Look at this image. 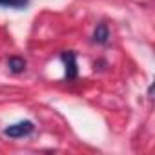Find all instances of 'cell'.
<instances>
[{
	"label": "cell",
	"mask_w": 155,
	"mask_h": 155,
	"mask_svg": "<svg viewBox=\"0 0 155 155\" xmlns=\"http://www.w3.org/2000/svg\"><path fill=\"white\" fill-rule=\"evenodd\" d=\"M8 68L11 73H22L26 69V60L22 57H9L8 60Z\"/></svg>",
	"instance_id": "4"
},
{
	"label": "cell",
	"mask_w": 155,
	"mask_h": 155,
	"mask_svg": "<svg viewBox=\"0 0 155 155\" xmlns=\"http://www.w3.org/2000/svg\"><path fill=\"white\" fill-rule=\"evenodd\" d=\"M33 131H35V124L31 120H20V122L9 124L8 128H4V135L11 139H22V137L31 135Z\"/></svg>",
	"instance_id": "1"
},
{
	"label": "cell",
	"mask_w": 155,
	"mask_h": 155,
	"mask_svg": "<svg viewBox=\"0 0 155 155\" xmlns=\"http://www.w3.org/2000/svg\"><path fill=\"white\" fill-rule=\"evenodd\" d=\"M29 0H0V6L2 8H13V9H24L28 8Z\"/></svg>",
	"instance_id": "5"
},
{
	"label": "cell",
	"mask_w": 155,
	"mask_h": 155,
	"mask_svg": "<svg viewBox=\"0 0 155 155\" xmlns=\"http://www.w3.org/2000/svg\"><path fill=\"white\" fill-rule=\"evenodd\" d=\"M93 40L97 44H101V46H106L108 44V40H110V29H108V26L104 22L97 24V28L93 31Z\"/></svg>",
	"instance_id": "3"
},
{
	"label": "cell",
	"mask_w": 155,
	"mask_h": 155,
	"mask_svg": "<svg viewBox=\"0 0 155 155\" xmlns=\"http://www.w3.org/2000/svg\"><path fill=\"white\" fill-rule=\"evenodd\" d=\"M60 58L64 62V68H66V75L64 79L66 81H75L79 77V66H77V53L75 51H62L60 53Z\"/></svg>",
	"instance_id": "2"
}]
</instances>
